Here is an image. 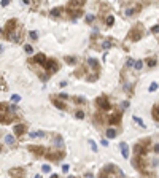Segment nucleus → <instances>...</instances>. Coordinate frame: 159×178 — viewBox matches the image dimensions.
Segmentation results:
<instances>
[{"mask_svg": "<svg viewBox=\"0 0 159 178\" xmlns=\"http://www.w3.org/2000/svg\"><path fill=\"white\" fill-rule=\"evenodd\" d=\"M0 151H2V146H0Z\"/></svg>", "mask_w": 159, "mask_h": 178, "instance_id": "obj_46", "label": "nucleus"}, {"mask_svg": "<svg viewBox=\"0 0 159 178\" xmlns=\"http://www.w3.org/2000/svg\"><path fill=\"white\" fill-rule=\"evenodd\" d=\"M75 61H76L75 57H65V62H67V64H70V65H73V64H75Z\"/></svg>", "mask_w": 159, "mask_h": 178, "instance_id": "obj_32", "label": "nucleus"}, {"mask_svg": "<svg viewBox=\"0 0 159 178\" xmlns=\"http://www.w3.org/2000/svg\"><path fill=\"white\" fill-rule=\"evenodd\" d=\"M86 0H70L69 2V10H80L81 6L84 5Z\"/></svg>", "mask_w": 159, "mask_h": 178, "instance_id": "obj_3", "label": "nucleus"}, {"mask_svg": "<svg viewBox=\"0 0 159 178\" xmlns=\"http://www.w3.org/2000/svg\"><path fill=\"white\" fill-rule=\"evenodd\" d=\"M10 5V0H2V6H6Z\"/></svg>", "mask_w": 159, "mask_h": 178, "instance_id": "obj_41", "label": "nucleus"}, {"mask_svg": "<svg viewBox=\"0 0 159 178\" xmlns=\"http://www.w3.org/2000/svg\"><path fill=\"white\" fill-rule=\"evenodd\" d=\"M140 10H142V6H140V5H137V6H132V8H129V10L126 11V16H132L134 13H138Z\"/></svg>", "mask_w": 159, "mask_h": 178, "instance_id": "obj_12", "label": "nucleus"}, {"mask_svg": "<svg viewBox=\"0 0 159 178\" xmlns=\"http://www.w3.org/2000/svg\"><path fill=\"white\" fill-rule=\"evenodd\" d=\"M14 29H16V21L14 19H11V21L6 22V27H5L6 35H13V33H14Z\"/></svg>", "mask_w": 159, "mask_h": 178, "instance_id": "obj_5", "label": "nucleus"}, {"mask_svg": "<svg viewBox=\"0 0 159 178\" xmlns=\"http://www.w3.org/2000/svg\"><path fill=\"white\" fill-rule=\"evenodd\" d=\"M59 97H61V99H69V94H65V92H62V94H59Z\"/></svg>", "mask_w": 159, "mask_h": 178, "instance_id": "obj_40", "label": "nucleus"}, {"mask_svg": "<svg viewBox=\"0 0 159 178\" xmlns=\"http://www.w3.org/2000/svg\"><path fill=\"white\" fill-rule=\"evenodd\" d=\"M94 19H95L94 14H88V16H86V22H89V24H91V22H94Z\"/></svg>", "mask_w": 159, "mask_h": 178, "instance_id": "obj_26", "label": "nucleus"}, {"mask_svg": "<svg viewBox=\"0 0 159 178\" xmlns=\"http://www.w3.org/2000/svg\"><path fill=\"white\" fill-rule=\"evenodd\" d=\"M61 11H62V8H53V10H51V16H53V18H57V16H61Z\"/></svg>", "mask_w": 159, "mask_h": 178, "instance_id": "obj_16", "label": "nucleus"}, {"mask_svg": "<svg viewBox=\"0 0 159 178\" xmlns=\"http://www.w3.org/2000/svg\"><path fill=\"white\" fill-rule=\"evenodd\" d=\"M113 22H115V18H113V16H107V24H108V26H113Z\"/></svg>", "mask_w": 159, "mask_h": 178, "instance_id": "obj_27", "label": "nucleus"}, {"mask_svg": "<svg viewBox=\"0 0 159 178\" xmlns=\"http://www.w3.org/2000/svg\"><path fill=\"white\" fill-rule=\"evenodd\" d=\"M132 65H134V61L132 59H129V61H127V67H132Z\"/></svg>", "mask_w": 159, "mask_h": 178, "instance_id": "obj_42", "label": "nucleus"}, {"mask_svg": "<svg viewBox=\"0 0 159 178\" xmlns=\"http://www.w3.org/2000/svg\"><path fill=\"white\" fill-rule=\"evenodd\" d=\"M107 137H108V138H115V137H116V131H115V129H108V131H107Z\"/></svg>", "mask_w": 159, "mask_h": 178, "instance_id": "obj_18", "label": "nucleus"}, {"mask_svg": "<svg viewBox=\"0 0 159 178\" xmlns=\"http://www.w3.org/2000/svg\"><path fill=\"white\" fill-rule=\"evenodd\" d=\"M33 137H45V132H30V138Z\"/></svg>", "mask_w": 159, "mask_h": 178, "instance_id": "obj_22", "label": "nucleus"}, {"mask_svg": "<svg viewBox=\"0 0 159 178\" xmlns=\"http://www.w3.org/2000/svg\"><path fill=\"white\" fill-rule=\"evenodd\" d=\"M6 110H8V107L5 103H0V122L2 124H10L14 118L13 115H6Z\"/></svg>", "mask_w": 159, "mask_h": 178, "instance_id": "obj_1", "label": "nucleus"}, {"mask_svg": "<svg viewBox=\"0 0 159 178\" xmlns=\"http://www.w3.org/2000/svg\"><path fill=\"white\" fill-rule=\"evenodd\" d=\"M134 121H135V122H137L138 126H142V127H145V124H143V121L140 119V118H138V116H134Z\"/></svg>", "mask_w": 159, "mask_h": 178, "instance_id": "obj_25", "label": "nucleus"}, {"mask_svg": "<svg viewBox=\"0 0 159 178\" xmlns=\"http://www.w3.org/2000/svg\"><path fill=\"white\" fill-rule=\"evenodd\" d=\"M42 170H43L45 173H49V172H51V167H49V165H45V164H43V165H42Z\"/></svg>", "mask_w": 159, "mask_h": 178, "instance_id": "obj_31", "label": "nucleus"}, {"mask_svg": "<svg viewBox=\"0 0 159 178\" xmlns=\"http://www.w3.org/2000/svg\"><path fill=\"white\" fill-rule=\"evenodd\" d=\"M119 148H121L122 156H124V157L127 159V157H129V146H127V143H126V141H122L121 145H119Z\"/></svg>", "mask_w": 159, "mask_h": 178, "instance_id": "obj_6", "label": "nucleus"}, {"mask_svg": "<svg viewBox=\"0 0 159 178\" xmlns=\"http://www.w3.org/2000/svg\"><path fill=\"white\" fill-rule=\"evenodd\" d=\"M146 64H148V67H154V65H156V59H148Z\"/></svg>", "mask_w": 159, "mask_h": 178, "instance_id": "obj_30", "label": "nucleus"}, {"mask_svg": "<svg viewBox=\"0 0 159 178\" xmlns=\"http://www.w3.org/2000/svg\"><path fill=\"white\" fill-rule=\"evenodd\" d=\"M154 153H158V154H159V145H156V146H154Z\"/></svg>", "mask_w": 159, "mask_h": 178, "instance_id": "obj_43", "label": "nucleus"}, {"mask_svg": "<svg viewBox=\"0 0 159 178\" xmlns=\"http://www.w3.org/2000/svg\"><path fill=\"white\" fill-rule=\"evenodd\" d=\"M153 119L159 121V105H154L153 107Z\"/></svg>", "mask_w": 159, "mask_h": 178, "instance_id": "obj_13", "label": "nucleus"}, {"mask_svg": "<svg viewBox=\"0 0 159 178\" xmlns=\"http://www.w3.org/2000/svg\"><path fill=\"white\" fill-rule=\"evenodd\" d=\"M134 150H135V153H137V154H140V156H145V154H146V148L143 146V145H135V148H134Z\"/></svg>", "mask_w": 159, "mask_h": 178, "instance_id": "obj_10", "label": "nucleus"}, {"mask_svg": "<svg viewBox=\"0 0 159 178\" xmlns=\"http://www.w3.org/2000/svg\"><path fill=\"white\" fill-rule=\"evenodd\" d=\"M2 33H3V30H2V29H0V35H2Z\"/></svg>", "mask_w": 159, "mask_h": 178, "instance_id": "obj_45", "label": "nucleus"}, {"mask_svg": "<svg viewBox=\"0 0 159 178\" xmlns=\"http://www.w3.org/2000/svg\"><path fill=\"white\" fill-rule=\"evenodd\" d=\"M45 61H46V57H45V54H35V57H33V62L35 64H45Z\"/></svg>", "mask_w": 159, "mask_h": 178, "instance_id": "obj_9", "label": "nucleus"}, {"mask_svg": "<svg viewBox=\"0 0 159 178\" xmlns=\"http://www.w3.org/2000/svg\"><path fill=\"white\" fill-rule=\"evenodd\" d=\"M129 37H131V40H132V42H138V40L142 38V33H140L138 30H135V32L132 30L131 33H129Z\"/></svg>", "mask_w": 159, "mask_h": 178, "instance_id": "obj_7", "label": "nucleus"}, {"mask_svg": "<svg viewBox=\"0 0 159 178\" xmlns=\"http://www.w3.org/2000/svg\"><path fill=\"white\" fill-rule=\"evenodd\" d=\"M89 145H91V148H92V151H97V145H95L92 140H89Z\"/></svg>", "mask_w": 159, "mask_h": 178, "instance_id": "obj_37", "label": "nucleus"}, {"mask_svg": "<svg viewBox=\"0 0 159 178\" xmlns=\"http://www.w3.org/2000/svg\"><path fill=\"white\" fill-rule=\"evenodd\" d=\"M119 121H121V113H115V115L108 119V122H110V124H118Z\"/></svg>", "mask_w": 159, "mask_h": 178, "instance_id": "obj_8", "label": "nucleus"}, {"mask_svg": "<svg viewBox=\"0 0 159 178\" xmlns=\"http://www.w3.org/2000/svg\"><path fill=\"white\" fill-rule=\"evenodd\" d=\"M62 172H64V173L69 172V165H67V164H64V165H62Z\"/></svg>", "mask_w": 159, "mask_h": 178, "instance_id": "obj_39", "label": "nucleus"}, {"mask_svg": "<svg viewBox=\"0 0 159 178\" xmlns=\"http://www.w3.org/2000/svg\"><path fill=\"white\" fill-rule=\"evenodd\" d=\"M18 173H19V175H22V173H24V170H21V169H11V170H10V175H18Z\"/></svg>", "mask_w": 159, "mask_h": 178, "instance_id": "obj_19", "label": "nucleus"}, {"mask_svg": "<svg viewBox=\"0 0 159 178\" xmlns=\"http://www.w3.org/2000/svg\"><path fill=\"white\" fill-rule=\"evenodd\" d=\"M75 116H76L78 119H83V118H84V113H83V111H81V110H78V111H76V113H75Z\"/></svg>", "mask_w": 159, "mask_h": 178, "instance_id": "obj_29", "label": "nucleus"}, {"mask_svg": "<svg viewBox=\"0 0 159 178\" xmlns=\"http://www.w3.org/2000/svg\"><path fill=\"white\" fill-rule=\"evenodd\" d=\"M134 67H135V70H142V68H143V62H142V61H135Z\"/></svg>", "mask_w": 159, "mask_h": 178, "instance_id": "obj_21", "label": "nucleus"}, {"mask_svg": "<svg viewBox=\"0 0 159 178\" xmlns=\"http://www.w3.org/2000/svg\"><path fill=\"white\" fill-rule=\"evenodd\" d=\"M95 102H97V105L100 107V110H103V111L110 110V102H108V99H107V97L100 95V97H99V99L95 100Z\"/></svg>", "mask_w": 159, "mask_h": 178, "instance_id": "obj_2", "label": "nucleus"}, {"mask_svg": "<svg viewBox=\"0 0 159 178\" xmlns=\"http://www.w3.org/2000/svg\"><path fill=\"white\" fill-rule=\"evenodd\" d=\"M30 151L37 153V154H45V151H46V150H43L42 146H30Z\"/></svg>", "mask_w": 159, "mask_h": 178, "instance_id": "obj_14", "label": "nucleus"}, {"mask_svg": "<svg viewBox=\"0 0 159 178\" xmlns=\"http://www.w3.org/2000/svg\"><path fill=\"white\" fill-rule=\"evenodd\" d=\"M151 32L153 33H159V26H153L151 27Z\"/></svg>", "mask_w": 159, "mask_h": 178, "instance_id": "obj_38", "label": "nucleus"}, {"mask_svg": "<svg viewBox=\"0 0 159 178\" xmlns=\"http://www.w3.org/2000/svg\"><path fill=\"white\" fill-rule=\"evenodd\" d=\"M54 143H56L57 146H62V137H57V138L54 140Z\"/></svg>", "mask_w": 159, "mask_h": 178, "instance_id": "obj_34", "label": "nucleus"}, {"mask_svg": "<svg viewBox=\"0 0 159 178\" xmlns=\"http://www.w3.org/2000/svg\"><path fill=\"white\" fill-rule=\"evenodd\" d=\"M22 2H24L26 5H29V3H30V0H22Z\"/></svg>", "mask_w": 159, "mask_h": 178, "instance_id": "obj_44", "label": "nucleus"}, {"mask_svg": "<svg viewBox=\"0 0 159 178\" xmlns=\"http://www.w3.org/2000/svg\"><path fill=\"white\" fill-rule=\"evenodd\" d=\"M29 37H30L32 40H37V38H38V33H37V32H29Z\"/></svg>", "mask_w": 159, "mask_h": 178, "instance_id": "obj_33", "label": "nucleus"}, {"mask_svg": "<svg viewBox=\"0 0 159 178\" xmlns=\"http://www.w3.org/2000/svg\"><path fill=\"white\" fill-rule=\"evenodd\" d=\"M84 102V97H75V103H83Z\"/></svg>", "mask_w": 159, "mask_h": 178, "instance_id": "obj_36", "label": "nucleus"}, {"mask_svg": "<svg viewBox=\"0 0 159 178\" xmlns=\"http://www.w3.org/2000/svg\"><path fill=\"white\" fill-rule=\"evenodd\" d=\"M24 51H26L27 54H32V52H33V48H32L30 45H26V46H24Z\"/></svg>", "mask_w": 159, "mask_h": 178, "instance_id": "obj_24", "label": "nucleus"}, {"mask_svg": "<svg viewBox=\"0 0 159 178\" xmlns=\"http://www.w3.org/2000/svg\"><path fill=\"white\" fill-rule=\"evenodd\" d=\"M53 105L56 108H59V110H65V108H67V107H65L62 102H59V100H53Z\"/></svg>", "mask_w": 159, "mask_h": 178, "instance_id": "obj_15", "label": "nucleus"}, {"mask_svg": "<svg viewBox=\"0 0 159 178\" xmlns=\"http://www.w3.org/2000/svg\"><path fill=\"white\" fill-rule=\"evenodd\" d=\"M110 48H111V42H108V40H107V42H103V43H102V49L108 51Z\"/></svg>", "mask_w": 159, "mask_h": 178, "instance_id": "obj_20", "label": "nucleus"}, {"mask_svg": "<svg viewBox=\"0 0 159 178\" xmlns=\"http://www.w3.org/2000/svg\"><path fill=\"white\" fill-rule=\"evenodd\" d=\"M11 100L14 102V103H18L19 100H21V95H18V94H14V95H11Z\"/></svg>", "mask_w": 159, "mask_h": 178, "instance_id": "obj_28", "label": "nucleus"}, {"mask_svg": "<svg viewBox=\"0 0 159 178\" xmlns=\"http://www.w3.org/2000/svg\"><path fill=\"white\" fill-rule=\"evenodd\" d=\"M45 68L46 70H51V72H56V70H59V65H57V62L56 61H45Z\"/></svg>", "mask_w": 159, "mask_h": 178, "instance_id": "obj_4", "label": "nucleus"}, {"mask_svg": "<svg viewBox=\"0 0 159 178\" xmlns=\"http://www.w3.org/2000/svg\"><path fill=\"white\" fill-rule=\"evenodd\" d=\"M6 143H14V138H13V135H6Z\"/></svg>", "mask_w": 159, "mask_h": 178, "instance_id": "obj_35", "label": "nucleus"}, {"mask_svg": "<svg viewBox=\"0 0 159 178\" xmlns=\"http://www.w3.org/2000/svg\"><path fill=\"white\" fill-rule=\"evenodd\" d=\"M88 64H89V67H92V68H97V67H99V61H97V59H89V61H88Z\"/></svg>", "mask_w": 159, "mask_h": 178, "instance_id": "obj_17", "label": "nucleus"}, {"mask_svg": "<svg viewBox=\"0 0 159 178\" xmlns=\"http://www.w3.org/2000/svg\"><path fill=\"white\" fill-rule=\"evenodd\" d=\"M24 131H26V126H24V124H18V126H14V134L16 135H22Z\"/></svg>", "mask_w": 159, "mask_h": 178, "instance_id": "obj_11", "label": "nucleus"}, {"mask_svg": "<svg viewBox=\"0 0 159 178\" xmlns=\"http://www.w3.org/2000/svg\"><path fill=\"white\" fill-rule=\"evenodd\" d=\"M156 89H158V83H151V84H150V88H148V91H150V92H154Z\"/></svg>", "mask_w": 159, "mask_h": 178, "instance_id": "obj_23", "label": "nucleus"}]
</instances>
